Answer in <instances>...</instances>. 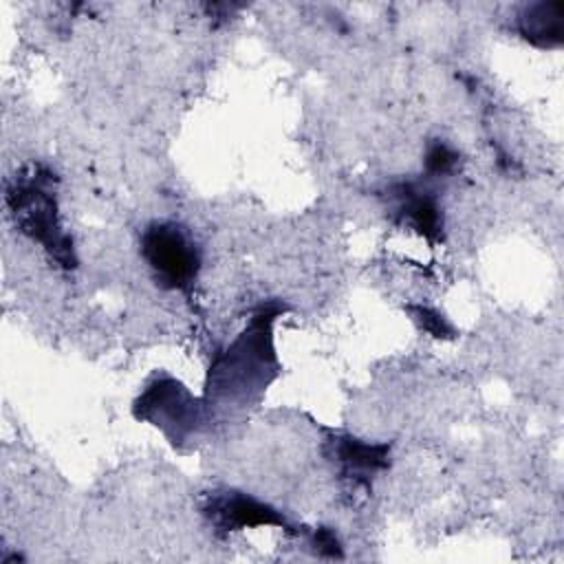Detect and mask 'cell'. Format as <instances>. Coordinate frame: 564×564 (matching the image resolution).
<instances>
[{
    "mask_svg": "<svg viewBox=\"0 0 564 564\" xmlns=\"http://www.w3.org/2000/svg\"><path fill=\"white\" fill-rule=\"evenodd\" d=\"M335 456L341 465V474L355 482L368 485L370 478L388 467L390 445L386 443H361L352 436H339L335 441Z\"/></svg>",
    "mask_w": 564,
    "mask_h": 564,
    "instance_id": "8992f818",
    "label": "cell"
},
{
    "mask_svg": "<svg viewBox=\"0 0 564 564\" xmlns=\"http://www.w3.org/2000/svg\"><path fill=\"white\" fill-rule=\"evenodd\" d=\"M313 544H315V551H317L319 555H326V557H341V555H344L337 535H335L330 529H326V527H319V529L315 531Z\"/></svg>",
    "mask_w": 564,
    "mask_h": 564,
    "instance_id": "30bf717a",
    "label": "cell"
},
{
    "mask_svg": "<svg viewBox=\"0 0 564 564\" xmlns=\"http://www.w3.org/2000/svg\"><path fill=\"white\" fill-rule=\"evenodd\" d=\"M205 513L223 531H238V529L260 527V524L289 527L284 516H280L273 507L238 491H225V494L212 496L209 502L205 505Z\"/></svg>",
    "mask_w": 564,
    "mask_h": 564,
    "instance_id": "277c9868",
    "label": "cell"
},
{
    "mask_svg": "<svg viewBox=\"0 0 564 564\" xmlns=\"http://www.w3.org/2000/svg\"><path fill=\"white\" fill-rule=\"evenodd\" d=\"M564 4L562 2H535L522 9L518 15V31L535 46H557L564 35Z\"/></svg>",
    "mask_w": 564,
    "mask_h": 564,
    "instance_id": "52a82bcc",
    "label": "cell"
},
{
    "mask_svg": "<svg viewBox=\"0 0 564 564\" xmlns=\"http://www.w3.org/2000/svg\"><path fill=\"white\" fill-rule=\"evenodd\" d=\"M141 253L165 289H187L200 267L194 240L174 223H152L141 236Z\"/></svg>",
    "mask_w": 564,
    "mask_h": 564,
    "instance_id": "7a4b0ae2",
    "label": "cell"
},
{
    "mask_svg": "<svg viewBox=\"0 0 564 564\" xmlns=\"http://www.w3.org/2000/svg\"><path fill=\"white\" fill-rule=\"evenodd\" d=\"M137 416L156 421L165 432H170L172 425L176 430L174 438H181L192 425L194 401L178 381L161 379L139 399Z\"/></svg>",
    "mask_w": 564,
    "mask_h": 564,
    "instance_id": "3957f363",
    "label": "cell"
},
{
    "mask_svg": "<svg viewBox=\"0 0 564 564\" xmlns=\"http://www.w3.org/2000/svg\"><path fill=\"white\" fill-rule=\"evenodd\" d=\"M392 196L397 198V214L403 223L427 240L443 236V212L430 192L414 183H399L392 187Z\"/></svg>",
    "mask_w": 564,
    "mask_h": 564,
    "instance_id": "5b68a950",
    "label": "cell"
},
{
    "mask_svg": "<svg viewBox=\"0 0 564 564\" xmlns=\"http://www.w3.org/2000/svg\"><path fill=\"white\" fill-rule=\"evenodd\" d=\"M408 311L412 313V317L423 326V330H427L430 335L438 337V339H452L454 337V328L447 324V319L436 313L430 306H421V304H408Z\"/></svg>",
    "mask_w": 564,
    "mask_h": 564,
    "instance_id": "9c48e42d",
    "label": "cell"
},
{
    "mask_svg": "<svg viewBox=\"0 0 564 564\" xmlns=\"http://www.w3.org/2000/svg\"><path fill=\"white\" fill-rule=\"evenodd\" d=\"M456 165H458V152L456 150H452L443 141L430 143V148L425 152V170H427V174H434V176L449 174V172H454Z\"/></svg>",
    "mask_w": 564,
    "mask_h": 564,
    "instance_id": "ba28073f",
    "label": "cell"
},
{
    "mask_svg": "<svg viewBox=\"0 0 564 564\" xmlns=\"http://www.w3.org/2000/svg\"><path fill=\"white\" fill-rule=\"evenodd\" d=\"M7 205L22 234L37 240L62 267H75L73 240L62 229L53 192V174L40 165L22 172L7 187Z\"/></svg>",
    "mask_w": 564,
    "mask_h": 564,
    "instance_id": "6da1fadb",
    "label": "cell"
}]
</instances>
